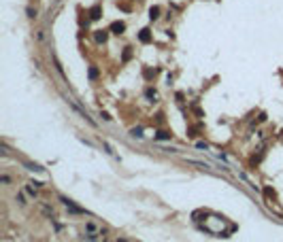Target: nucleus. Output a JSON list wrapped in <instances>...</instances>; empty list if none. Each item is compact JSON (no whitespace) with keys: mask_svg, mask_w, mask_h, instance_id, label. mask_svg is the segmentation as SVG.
Masks as SVG:
<instances>
[{"mask_svg":"<svg viewBox=\"0 0 283 242\" xmlns=\"http://www.w3.org/2000/svg\"><path fill=\"white\" fill-rule=\"evenodd\" d=\"M36 189H39V187H36V185H34V183H28V185H26V187H24V191H26V193L30 195V197H34V200H36V197H39V193H36Z\"/></svg>","mask_w":283,"mask_h":242,"instance_id":"f257e3e1","label":"nucleus"},{"mask_svg":"<svg viewBox=\"0 0 283 242\" xmlns=\"http://www.w3.org/2000/svg\"><path fill=\"white\" fill-rule=\"evenodd\" d=\"M124 30H126V23H124V21H115V23H111V32H113V34H121Z\"/></svg>","mask_w":283,"mask_h":242,"instance_id":"f03ea898","label":"nucleus"},{"mask_svg":"<svg viewBox=\"0 0 283 242\" xmlns=\"http://www.w3.org/2000/svg\"><path fill=\"white\" fill-rule=\"evenodd\" d=\"M100 238H102V236H98V234H92V232H85V234H83V240H85V242H98Z\"/></svg>","mask_w":283,"mask_h":242,"instance_id":"7ed1b4c3","label":"nucleus"},{"mask_svg":"<svg viewBox=\"0 0 283 242\" xmlns=\"http://www.w3.org/2000/svg\"><path fill=\"white\" fill-rule=\"evenodd\" d=\"M94 36H96V41H98V43H106V38H109L106 30H98V32H96Z\"/></svg>","mask_w":283,"mask_h":242,"instance_id":"20e7f679","label":"nucleus"},{"mask_svg":"<svg viewBox=\"0 0 283 242\" xmlns=\"http://www.w3.org/2000/svg\"><path fill=\"white\" fill-rule=\"evenodd\" d=\"M158 17H160V9H158V6H151V9H149V19L155 21Z\"/></svg>","mask_w":283,"mask_h":242,"instance_id":"39448f33","label":"nucleus"},{"mask_svg":"<svg viewBox=\"0 0 283 242\" xmlns=\"http://www.w3.org/2000/svg\"><path fill=\"white\" fill-rule=\"evenodd\" d=\"M145 96L149 98V102H155V98H158V92H155V89H151V87H149V89H147V92H145Z\"/></svg>","mask_w":283,"mask_h":242,"instance_id":"423d86ee","label":"nucleus"},{"mask_svg":"<svg viewBox=\"0 0 283 242\" xmlns=\"http://www.w3.org/2000/svg\"><path fill=\"white\" fill-rule=\"evenodd\" d=\"M85 232H92V234H96V232H98V227H96V223H92V221H88V223H85Z\"/></svg>","mask_w":283,"mask_h":242,"instance_id":"0eeeda50","label":"nucleus"},{"mask_svg":"<svg viewBox=\"0 0 283 242\" xmlns=\"http://www.w3.org/2000/svg\"><path fill=\"white\" fill-rule=\"evenodd\" d=\"M90 13H92V15H90L92 19H100V13H102V11H100V6H94V9H92Z\"/></svg>","mask_w":283,"mask_h":242,"instance_id":"6e6552de","label":"nucleus"},{"mask_svg":"<svg viewBox=\"0 0 283 242\" xmlns=\"http://www.w3.org/2000/svg\"><path fill=\"white\" fill-rule=\"evenodd\" d=\"M132 136H136V138H143V128H134V130H132Z\"/></svg>","mask_w":283,"mask_h":242,"instance_id":"1a4fd4ad","label":"nucleus"},{"mask_svg":"<svg viewBox=\"0 0 283 242\" xmlns=\"http://www.w3.org/2000/svg\"><path fill=\"white\" fill-rule=\"evenodd\" d=\"M26 13H28V17H32V19L36 17V9H32V6H28V9H26Z\"/></svg>","mask_w":283,"mask_h":242,"instance_id":"9d476101","label":"nucleus"},{"mask_svg":"<svg viewBox=\"0 0 283 242\" xmlns=\"http://www.w3.org/2000/svg\"><path fill=\"white\" fill-rule=\"evenodd\" d=\"M15 200H17L21 206H26V197H24V193H17V195H15Z\"/></svg>","mask_w":283,"mask_h":242,"instance_id":"9b49d317","label":"nucleus"},{"mask_svg":"<svg viewBox=\"0 0 283 242\" xmlns=\"http://www.w3.org/2000/svg\"><path fill=\"white\" fill-rule=\"evenodd\" d=\"M141 41H143V43L149 41V30H143V32H141Z\"/></svg>","mask_w":283,"mask_h":242,"instance_id":"f8f14e48","label":"nucleus"},{"mask_svg":"<svg viewBox=\"0 0 283 242\" xmlns=\"http://www.w3.org/2000/svg\"><path fill=\"white\" fill-rule=\"evenodd\" d=\"M102 146H104V151H106L109 155H115V151L111 149V145H109V143H102Z\"/></svg>","mask_w":283,"mask_h":242,"instance_id":"ddd939ff","label":"nucleus"},{"mask_svg":"<svg viewBox=\"0 0 283 242\" xmlns=\"http://www.w3.org/2000/svg\"><path fill=\"white\" fill-rule=\"evenodd\" d=\"M100 117H102V119H104V121H111V119H113V117H111V115H109V113H104V110H100Z\"/></svg>","mask_w":283,"mask_h":242,"instance_id":"4468645a","label":"nucleus"},{"mask_svg":"<svg viewBox=\"0 0 283 242\" xmlns=\"http://www.w3.org/2000/svg\"><path fill=\"white\" fill-rule=\"evenodd\" d=\"M158 138H160V140H166V138H170V134H166V132H158Z\"/></svg>","mask_w":283,"mask_h":242,"instance_id":"2eb2a0df","label":"nucleus"},{"mask_svg":"<svg viewBox=\"0 0 283 242\" xmlns=\"http://www.w3.org/2000/svg\"><path fill=\"white\" fill-rule=\"evenodd\" d=\"M0 183H4V185H9V183H11V176H6V174H2V176H0Z\"/></svg>","mask_w":283,"mask_h":242,"instance_id":"dca6fc26","label":"nucleus"},{"mask_svg":"<svg viewBox=\"0 0 283 242\" xmlns=\"http://www.w3.org/2000/svg\"><path fill=\"white\" fill-rule=\"evenodd\" d=\"M98 77V70L96 68H90V79H96Z\"/></svg>","mask_w":283,"mask_h":242,"instance_id":"f3484780","label":"nucleus"},{"mask_svg":"<svg viewBox=\"0 0 283 242\" xmlns=\"http://www.w3.org/2000/svg\"><path fill=\"white\" fill-rule=\"evenodd\" d=\"M115 242H130V240H128V238H124V236H119V238H117Z\"/></svg>","mask_w":283,"mask_h":242,"instance_id":"a211bd4d","label":"nucleus"}]
</instances>
